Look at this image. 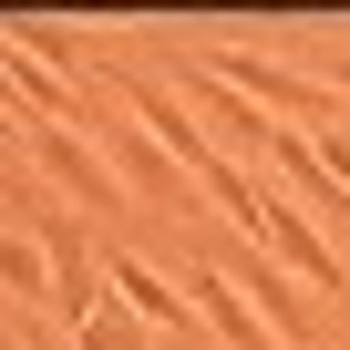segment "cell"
Wrapping results in <instances>:
<instances>
[{
  "label": "cell",
  "instance_id": "obj_8",
  "mask_svg": "<svg viewBox=\"0 0 350 350\" xmlns=\"http://www.w3.org/2000/svg\"><path fill=\"white\" fill-rule=\"evenodd\" d=\"M186 299H196V319H206V329H217L227 350H288V340H278V329L258 319V299H247V288H237L227 268H196V288H186Z\"/></svg>",
  "mask_w": 350,
  "mask_h": 350
},
{
  "label": "cell",
  "instance_id": "obj_1",
  "mask_svg": "<svg viewBox=\"0 0 350 350\" xmlns=\"http://www.w3.org/2000/svg\"><path fill=\"white\" fill-rule=\"evenodd\" d=\"M206 72L227 83V93H247L268 124L288 113L299 134H319V124H340V93L309 72V62H278V52H237V42H206Z\"/></svg>",
  "mask_w": 350,
  "mask_h": 350
},
{
  "label": "cell",
  "instance_id": "obj_7",
  "mask_svg": "<svg viewBox=\"0 0 350 350\" xmlns=\"http://www.w3.org/2000/svg\"><path fill=\"white\" fill-rule=\"evenodd\" d=\"M103 288H113V299H124L144 329H186V319H196V299L175 288L154 258H134V247H113V258H103Z\"/></svg>",
  "mask_w": 350,
  "mask_h": 350
},
{
  "label": "cell",
  "instance_id": "obj_14",
  "mask_svg": "<svg viewBox=\"0 0 350 350\" xmlns=\"http://www.w3.org/2000/svg\"><path fill=\"white\" fill-rule=\"evenodd\" d=\"M0 217H11V206H0Z\"/></svg>",
  "mask_w": 350,
  "mask_h": 350
},
{
  "label": "cell",
  "instance_id": "obj_4",
  "mask_svg": "<svg viewBox=\"0 0 350 350\" xmlns=\"http://www.w3.org/2000/svg\"><path fill=\"white\" fill-rule=\"evenodd\" d=\"M93 144H103V165L124 175V196H154V206H196V175L186 165H175L124 103H103V124H93Z\"/></svg>",
  "mask_w": 350,
  "mask_h": 350
},
{
  "label": "cell",
  "instance_id": "obj_11",
  "mask_svg": "<svg viewBox=\"0 0 350 350\" xmlns=\"http://www.w3.org/2000/svg\"><path fill=\"white\" fill-rule=\"evenodd\" d=\"M72 350H154V329H144V319H134L124 299H103V309H93V319L72 329Z\"/></svg>",
  "mask_w": 350,
  "mask_h": 350
},
{
  "label": "cell",
  "instance_id": "obj_2",
  "mask_svg": "<svg viewBox=\"0 0 350 350\" xmlns=\"http://www.w3.org/2000/svg\"><path fill=\"white\" fill-rule=\"evenodd\" d=\"M21 154L42 165V186H52V196H72V217H124V175L103 165V144H93L83 124H31Z\"/></svg>",
  "mask_w": 350,
  "mask_h": 350
},
{
  "label": "cell",
  "instance_id": "obj_9",
  "mask_svg": "<svg viewBox=\"0 0 350 350\" xmlns=\"http://www.w3.org/2000/svg\"><path fill=\"white\" fill-rule=\"evenodd\" d=\"M227 278H237V288L258 299V319H268L278 340H309V319H319V309H309V288H299V278H288L278 258H237Z\"/></svg>",
  "mask_w": 350,
  "mask_h": 350
},
{
  "label": "cell",
  "instance_id": "obj_6",
  "mask_svg": "<svg viewBox=\"0 0 350 350\" xmlns=\"http://www.w3.org/2000/svg\"><path fill=\"white\" fill-rule=\"evenodd\" d=\"M258 258H278L309 299H340V288H350V268H340V247L319 237V217H309V206H288L278 186H268V237H258Z\"/></svg>",
  "mask_w": 350,
  "mask_h": 350
},
{
  "label": "cell",
  "instance_id": "obj_13",
  "mask_svg": "<svg viewBox=\"0 0 350 350\" xmlns=\"http://www.w3.org/2000/svg\"><path fill=\"white\" fill-rule=\"evenodd\" d=\"M0 350H21V329H0Z\"/></svg>",
  "mask_w": 350,
  "mask_h": 350
},
{
  "label": "cell",
  "instance_id": "obj_3",
  "mask_svg": "<svg viewBox=\"0 0 350 350\" xmlns=\"http://www.w3.org/2000/svg\"><path fill=\"white\" fill-rule=\"evenodd\" d=\"M31 247L52 258V319L62 329H83L113 288H103V258H93V237H83V217H62V206H31Z\"/></svg>",
  "mask_w": 350,
  "mask_h": 350
},
{
  "label": "cell",
  "instance_id": "obj_5",
  "mask_svg": "<svg viewBox=\"0 0 350 350\" xmlns=\"http://www.w3.org/2000/svg\"><path fill=\"white\" fill-rule=\"evenodd\" d=\"M113 103H124V113H134V124H144V134H154L165 154H175V165H186V175H206V165L227 154V144H206V134H196L186 93H175L165 72H113Z\"/></svg>",
  "mask_w": 350,
  "mask_h": 350
},
{
  "label": "cell",
  "instance_id": "obj_12",
  "mask_svg": "<svg viewBox=\"0 0 350 350\" xmlns=\"http://www.w3.org/2000/svg\"><path fill=\"white\" fill-rule=\"evenodd\" d=\"M309 144H319V165H329V186H340V196H350V124H319V134H309Z\"/></svg>",
  "mask_w": 350,
  "mask_h": 350
},
{
  "label": "cell",
  "instance_id": "obj_10",
  "mask_svg": "<svg viewBox=\"0 0 350 350\" xmlns=\"http://www.w3.org/2000/svg\"><path fill=\"white\" fill-rule=\"evenodd\" d=\"M0 299H31V309H52V258H42L21 227H0Z\"/></svg>",
  "mask_w": 350,
  "mask_h": 350
}]
</instances>
